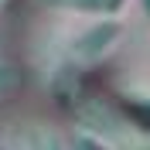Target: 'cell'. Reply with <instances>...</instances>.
<instances>
[{
  "instance_id": "6da1fadb",
  "label": "cell",
  "mask_w": 150,
  "mask_h": 150,
  "mask_svg": "<svg viewBox=\"0 0 150 150\" xmlns=\"http://www.w3.org/2000/svg\"><path fill=\"white\" fill-rule=\"evenodd\" d=\"M55 7H68V10H89V14H116L126 0H45Z\"/></svg>"
},
{
  "instance_id": "7a4b0ae2",
  "label": "cell",
  "mask_w": 150,
  "mask_h": 150,
  "mask_svg": "<svg viewBox=\"0 0 150 150\" xmlns=\"http://www.w3.org/2000/svg\"><path fill=\"white\" fill-rule=\"evenodd\" d=\"M112 34H116V28H112V24H106V28H96L92 34H85V38H82V45H79V48H82L85 55H99Z\"/></svg>"
},
{
  "instance_id": "3957f363",
  "label": "cell",
  "mask_w": 150,
  "mask_h": 150,
  "mask_svg": "<svg viewBox=\"0 0 150 150\" xmlns=\"http://www.w3.org/2000/svg\"><path fill=\"white\" fill-rule=\"evenodd\" d=\"M14 82H17V72L7 68V65H0V89H10Z\"/></svg>"
},
{
  "instance_id": "277c9868",
  "label": "cell",
  "mask_w": 150,
  "mask_h": 150,
  "mask_svg": "<svg viewBox=\"0 0 150 150\" xmlns=\"http://www.w3.org/2000/svg\"><path fill=\"white\" fill-rule=\"evenodd\" d=\"M140 7H143V14L150 17V0H140Z\"/></svg>"
}]
</instances>
